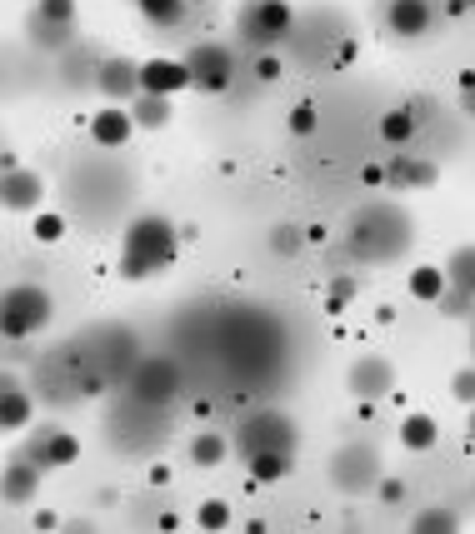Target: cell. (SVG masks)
I'll list each match as a JSON object with an SVG mask.
<instances>
[{
  "mask_svg": "<svg viewBox=\"0 0 475 534\" xmlns=\"http://www.w3.org/2000/svg\"><path fill=\"white\" fill-rule=\"evenodd\" d=\"M175 250H181V235L165 215H141L131 220V230H125L121 240V260H115V275L121 280H145V275L165 270V265L175 260Z\"/></svg>",
  "mask_w": 475,
  "mask_h": 534,
  "instance_id": "cell-1",
  "label": "cell"
},
{
  "mask_svg": "<svg viewBox=\"0 0 475 534\" xmlns=\"http://www.w3.org/2000/svg\"><path fill=\"white\" fill-rule=\"evenodd\" d=\"M50 315H56V305H50L46 285H10L0 325H5L10 340H26V335H40V330L50 325Z\"/></svg>",
  "mask_w": 475,
  "mask_h": 534,
  "instance_id": "cell-2",
  "label": "cell"
},
{
  "mask_svg": "<svg viewBox=\"0 0 475 534\" xmlns=\"http://www.w3.org/2000/svg\"><path fill=\"white\" fill-rule=\"evenodd\" d=\"M230 440H236V455L240 459H250V455H260V450H285V455H290L301 435H295V424L285 420L280 410H256V414H246V420L236 424V435H230Z\"/></svg>",
  "mask_w": 475,
  "mask_h": 534,
  "instance_id": "cell-3",
  "label": "cell"
},
{
  "mask_svg": "<svg viewBox=\"0 0 475 534\" xmlns=\"http://www.w3.org/2000/svg\"><path fill=\"white\" fill-rule=\"evenodd\" d=\"M285 30H290V5H285V0H250V5L240 10V20H236V36L246 40V46H256V50L280 46Z\"/></svg>",
  "mask_w": 475,
  "mask_h": 534,
  "instance_id": "cell-4",
  "label": "cell"
},
{
  "mask_svg": "<svg viewBox=\"0 0 475 534\" xmlns=\"http://www.w3.org/2000/svg\"><path fill=\"white\" fill-rule=\"evenodd\" d=\"M390 220H396V210H371L361 225L345 235V245H355V255H361V260H396V255L410 245V230H390L385 235Z\"/></svg>",
  "mask_w": 475,
  "mask_h": 534,
  "instance_id": "cell-5",
  "label": "cell"
},
{
  "mask_svg": "<svg viewBox=\"0 0 475 534\" xmlns=\"http://www.w3.org/2000/svg\"><path fill=\"white\" fill-rule=\"evenodd\" d=\"M125 390H131L141 404H165L175 390H181V375H175V365L165 355H145V360H135L131 365Z\"/></svg>",
  "mask_w": 475,
  "mask_h": 534,
  "instance_id": "cell-6",
  "label": "cell"
},
{
  "mask_svg": "<svg viewBox=\"0 0 475 534\" xmlns=\"http://www.w3.org/2000/svg\"><path fill=\"white\" fill-rule=\"evenodd\" d=\"M331 485L341 489V495H365V489H375L380 485L375 450H365V445H345V450L331 459Z\"/></svg>",
  "mask_w": 475,
  "mask_h": 534,
  "instance_id": "cell-7",
  "label": "cell"
},
{
  "mask_svg": "<svg viewBox=\"0 0 475 534\" xmlns=\"http://www.w3.org/2000/svg\"><path fill=\"white\" fill-rule=\"evenodd\" d=\"M181 60L190 66V85H195L200 95H220V90H230L236 60H230L226 46H190Z\"/></svg>",
  "mask_w": 475,
  "mask_h": 534,
  "instance_id": "cell-8",
  "label": "cell"
},
{
  "mask_svg": "<svg viewBox=\"0 0 475 534\" xmlns=\"http://www.w3.org/2000/svg\"><path fill=\"white\" fill-rule=\"evenodd\" d=\"M345 390H351L361 404L385 400V394H396V365H390L385 355H365V360H355V365L345 370Z\"/></svg>",
  "mask_w": 475,
  "mask_h": 534,
  "instance_id": "cell-9",
  "label": "cell"
},
{
  "mask_svg": "<svg viewBox=\"0 0 475 534\" xmlns=\"http://www.w3.org/2000/svg\"><path fill=\"white\" fill-rule=\"evenodd\" d=\"M0 200H5L10 215H40V205H46V180H40L36 170H26V165L10 160L5 165V185H0Z\"/></svg>",
  "mask_w": 475,
  "mask_h": 534,
  "instance_id": "cell-10",
  "label": "cell"
},
{
  "mask_svg": "<svg viewBox=\"0 0 475 534\" xmlns=\"http://www.w3.org/2000/svg\"><path fill=\"white\" fill-rule=\"evenodd\" d=\"M95 90L105 95L111 105H131L141 95V66L131 56H111L95 66Z\"/></svg>",
  "mask_w": 475,
  "mask_h": 534,
  "instance_id": "cell-11",
  "label": "cell"
},
{
  "mask_svg": "<svg viewBox=\"0 0 475 534\" xmlns=\"http://www.w3.org/2000/svg\"><path fill=\"white\" fill-rule=\"evenodd\" d=\"M135 131H141V125H135L131 105H111V100H105L100 110L90 115V141L105 145V151H121V145L131 141Z\"/></svg>",
  "mask_w": 475,
  "mask_h": 534,
  "instance_id": "cell-12",
  "label": "cell"
},
{
  "mask_svg": "<svg viewBox=\"0 0 475 534\" xmlns=\"http://www.w3.org/2000/svg\"><path fill=\"white\" fill-rule=\"evenodd\" d=\"M436 20V5L430 0H390L385 5V30L396 40H420Z\"/></svg>",
  "mask_w": 475,
  "mask_h": 534,
  "instance_id": "cell-13",
  "label": "cell"
},
{
  "mask_svg": "<svg viewBox=\"0 0 475 534\" xmlns=\"http://www.w3.org/2000/svg\"><path fill=\"white\" fill-rule=\"evenodd\" d=\"M141 90L145 95H181L190 90V66L185 60H165V56H155V60H145L141 66Z\"/></svg>",
  "mask_w": 475,
  "mask_h": 534,
  "instance_id": "cell-14",
  "label": "cell"
},
{
  "mask_svg": "<svg viewBox=\"0 0 475 534\" xmlns=\"http://www.w3.org/2000/svg\"><path fill=\"white\" fill-rule=\"evenodd\" d=\"M436 180H440V165H430V160H420V155H396L385 165L390 190H430Z\"/></svg>",
  "mask_w": 475,
  "mask_h": 534,
  "instance_id": "cell-15",
  "label": "cell"
},
{
  "mask_svg": "<svg viewBox=\"0 0 475 534\" xmlns=\"http://www.w3.org/2000/svg\"><path fill=\"white\" fill-rule=\"evenodd\" d=\"M40 475H46V465H36V459H16V465L5 469V505L10 509H20V505H30V499L40 495Z\"/></svg>",
  "mask_w": 475,
  "mask_h": 534,
  "instance_id": "cell-16",
  "label": "cell"
},
{
  "mask_svg": "<svg viewBox=\"0 0 475 534\" xmlns=\"http://www.w3.org/2000/svg\"><path fill=\"white\" fill-rule=\"evenodd\" d=\"M230 450H236V440L230 435H220V430H200V435H190V445H185V459L195 469H216V465H226Z\"/></svg>",
  "mask_w": 475,
  "mask_h": 534,
  "instance_id": "cell-17",
  "label": "cell"
},
{
  "mask_svg": "<svg viewBox=\"0 0 475 534\" xmlns=\"http://www.w3.org/2000/svg\"><path fill=\"white\" fill-rule=\"evenodd\" d=\"M396 440H400V450H410V455H426V450H436V440H440V424L430 420L426 410H410L406 420H400Z\"/></svg>",
  "mask_w": 475,
  "mask_h": 534,
  "instance_id": "cell-18",
  "label": "cell"
},
{
  "mask_svg": "<svg viewBox=\"0 0 475 534\" xmlns=\"http://www.w3.org/2000/svg\"><path fill=\"white\" fill-rule=\"evenodd\" d=\"M26 455L36 459V465H46V469H60V465H76L80 440H76V435H66V430H50L46 440H36Z\"/></svg>",
  "mask_w": 475,
  "mask_h": 534,
  "instance_id": "cell-19",
  "label": "cell"
},
{
  "mask_svg": "<svg viewBox=\"0 0 475 534\" xmlns=\"http://www.w3.org/2000/svg\"><path fill=\"white\" fill-rule=\"evenodd\" d=\"M446 295H450V270L446 265H416V270H410V300L440 305Z\"/></svg>",
  "mask_w": 475,
  "mask_h": 534,
  "instance_id": "cell-20",
  "label": "cell"
},
{
  "mask_svg": "<svg viewBox=\"0 0 475 534\" xmlns=\"http://www.w3.org/2000/svg\"><path fill=\"white\" fill-rule=\"evenodd\" d=\"M131 115H135V125H141V131H165V125L175 120V100L171 95H135L131 100Z\"/></svg>",
  "mask_w": 475,
  "mask_h": 534,
  "instance_id": "cell-21",
  "label": "cell"
},
{
  "mask_svg": "<svg viewBox=\"0 0 475 534\" xmlns=\"http://www.w3.org/2000/svg\"><path fill=\"white\" fill-rule=\"evenodd\" d=\"M30 420H36V404H30V394L16 390V384H5V394H0V424H5V435L30 430Z\"/></svg>",
  "mask_w": 475,
  "mask_h": 534,
  "instance_id": "cell-22",
  "label": "cell"
},
{
  "mask_svg": "<svg viewBox=\"0 0 475 534\" xmlns=\"http://www.w3.org/2000/svg\"><path fill=\"white\" fill-rule=\"evenodd\" d=\"M26 36H30V46H40V50H60L66 40H76V26H60V20H46V16H36V10H30Z\"/></svg>",
  "mask_w": 475,
  "mask_h": 534,
  "instance_id": "cell-23",
  "label": "cell"
},
{
  "mask_svg": "<svg viewBox=\"0 0 475 534\" xmlns=\"http://www.w3.org/2000/svg\"><path fill=\"white\" fill-rule=\"evenodd\" d=\"M406 529H416V534H456L460 529V515H456V509H446V505H426V509H416V515H410Z\"/></svg>",
  "mask_w": 475,
  "mask_h": 534,
  "instance_id": "cell-24",
  "label": "cell"
},
{
  "mask_svg": "<svg viewBox=\"0 0 475 534\" xmlns=\"http://www.w3.org/2000/svg\"><path fill=\"white\" fill-rule=\"evenodd\" d=\"M135 10H141L145 20H151L155 30H175L185 20L190 0H135Z\"/></svg>",
  "mask_w": 475,
  "mask_h": 534,
  "instance_id": "cell-25",
  "label": "cell"
},
{
  "mask_svg": "<svg viewBox=\"0 0 475 534\" xmlns=\"http://www.w3.org/2000/svg\"><path fill=\"white\" fill-rule=\"evenodd\" d=\"M246 469H250L256 485H276V479L290 475V455H285V450H260V455L246 459Z\"/></svg>",
  "mask_w": 475,
  "mask_h": 534,
  "instance_id": "cell-26",
  "label": "cell"
},
{
  "mask_svg": "<svg viewBox=\"0 0 475 534\" xmlns=\"http://www.w3.org/2000/svg\"><path fill=\"white\" fill-rule=\"evenodd\" d=\"M416 131H420V125H416V115H410V110H385V115H380V141H385V145H410V141H416Z\"/></svg>",
  "mask_w": 475,
  "mask_h": 534,
  "instance_id": "cell-27",
  "label": "cell"
},
{
  "mask_svg": "<svg viewBox=\"0 0 475 534\" xmlns=\"http://www.w3.org/2000/svg\"><path fill=\"white\" fill-rule=\"evenodd\" d=\"M446 270H450V290H460V295L475 300V250H460Z\"/></svg>",
  "mask_w": 475,
  "mask_h": 534,
  "instance_id": "cell-28",
  "label": "cell"
},
{
  "mask_svg": "<svg viewBox=\"0 0 475 534\" xmlns=\"http://www.w3.org/2000/svg\"><path fill=\"white\" fill-rule=\"evenodd\" d=\"M301 245H311L301 225H276V230H270V255H280V260H295Z\"/></svg>",
  "mask_w": 475,
  "mask_h": 534,
  "instance_id": "cell-29",
  "label": "cell"
},
{
  "mask_svg": "<svg viewBox=\"0 0 475 534\" xmlns=\"http://www.w3.org/2000/svg\"><path fill=\"white\" fill-rule=\"evenodd\" d=\"M190 525H195V529H230V505H226V499H206Z\"/></svg>",
  "mask_w": 475,
  "mask_h": 534,
  "instance_id": "cell-30",
  "label": "cell"
},
{
  "mask_svg": "<svg viewBox=\"0 0 475 534\" xmlns=\"http://www.w3.org/2000/svg\"><path fill=\"white\" fill-rule=\"evenodd\" d=\"M30 10L46 20H60V26H76V0H36Z\"/></svg>",
  "mask_w": 475,
  "mask_h": 534,
  "instance_id": "cell-31",
  "label": "cell"
},
{
  "mask_svg": "<svg viewBox=\"0 0 475 534\" xmlns=\"http://www.w3.org/2000/svg\"><path fill=\"white\" fill-rule=\"evenodd\" d=\"M315 125H321V110H315L311 100H301L290 110V135H301V141H305V135H315Z\"/></svg>",
  "mask_w": 475,
  "mask_h": 534,
  "instance_id": "cell-32",
  "label": "cell"
},
{
  "mask_svg": "<svg viewBox=\"0 0 475 534\" xmlns=\"http://www.w3.org/2000/svg\"><path fill=\"white\" fill-rule=\"evenodd\" d=\"M351 300H355V280H351V275H335V280H331V295H325L331 315H341V309L351 305Z\"/></svg>",
  "mask_w": 475,
  "mask_h": 534,
  "instance_id": "cell-33",
  "label": "cell"
},
{
  "mask_svg": "<svg viewBox=\"0 0 475 534\" xmlns=\"http://www.w3.org/2000/svg\"><path fill=\"white\" fill-rule=\"evenodd\" d=\"M30 230H36L40 245H56L60 235H66V220L60 215H30Z\"/></svg>",
  "mask_w": 475,
  "mask_h": 534,
  "instance_id": "cell-34",
  "label": "cell"
},
{
  "mask_svg": "<svg viewBox=\"0 0 475 534\" xmlns=\"http://www.w3.org/2000/svg\"><path fill=\"white\" fill-rule=\"evenodd\" d=\"M450 394H456L460 404H475V365H460L456 375H450Z\"/></svg>",
  "mask_w": 475,
  "mask_h": 534,
  "instance_id": "cell-35",
  "label": "cell"
},
{
  "mask_svg": "<svg viewBox=\"0 0 475 534\" xmlns=\"http://www.w3.org/2000/svg\"><path fill=\"white\" fill-rule=\"evenodd\" d=\"M375 495H380V505H400V499H406V479H396V475H380Z\"/></svg>",
  "mask_w": 475,
  "mask_h": 534,
  "instance_id": "cell-36",
  "label": "cell"
},
{
  "mask_svg": "<svg viewBox=\"0 0 475 534\" xmlns=\"http://www.w3.org/2000/svg\"><path fill=\"white\" fill-rule=\"evenodd\" d=\"M460 105H466V115H475V70L460 76Z\"/></svg>",
  "mask_w": 475,
  "mask_h": 534,
  "instance_id": "cell-37",
  "label": "cell"
},
{
  "mask_svg": "<svg viewBox=\"0 0 475 534\" xmlns=\"http://www.w3.org/2000/svg\"><path fill=\"white\" fill-rule=\"evenodd\" d=\"M256 76H260V80H276V76H280V60H276V56H260V60H256Z\"/></svg>",
  "mask_w": 475,
  "mask_h": 534,
  "instance_id": "cell-38",
  "label": "cell"
},
{
  "mask_svg": "<svg viewBox=\"0 0 475 534\" xmlns=\"http://www.w3.org/2000/svg\"><path fill=\"white\" fill-rule=\"evenodd\" d=\"M30 525H36V529H56V525H60V519H56V515H50V509H36V515H30Z\"/></svg>",
  "mask_w": 475,
  "mask_h": 534,
  "instance_id": "cell-39",
  "label": "cell"
},
{
  "mask_svg": "<svg viewBox=\"0 0 475 534\" xmlns=\"http://www.w3.org/2000/svg\"><path fill=\"white\" fill-rule=\"evenodd\" d=\"M460 10H475V0H450V16H460Z\"/></svg>",
  "mask_w": 475,
  "mask_h": 534,
  "instance_id": "cell-40",
  "label": "cell"
},
{
  "mask_svg": "<svg viewBox=\"0 0 475 534\" xmlns=\"http://www.w3.org/2000/svg\"><path fill=\"white\" fill-rule=\"evenodd\" d=\"M466 440H475V404H470V424H466Z\"/></svg>",
  "mask_w": 475,
  "mask_h": 534,
  "instance_id": "cell-41",
  "label": "cell"
},
{
  "mask_svg": "<svg viewBox=\"0 0 475 534\" xmlns=\"http://www.w3.org/2000/svg\"><path fill=\"white\" fill-rule=\"evenodd\" d=\"M190 5H206V0H190Z\"/></svg>",
  "mask_w": 475,
  "mask_h": 534,
  "instance_id": "cell-42",
  "label": "cell"
},
{
  "mask_svg": "<svg viewBox=\"0 0 475 534\" xmlns=\"http://www.w3.org/2000/svg\"><path fill=\"white\" fill-rule=\"evenodd\" d=\"M30 5H36V0H30Z\"/></svg>",
  "mask_w": 475,
  "mask_h": 534,
  "instance_id": "cell-43",
  "label": "cell"
}]
</instances>
